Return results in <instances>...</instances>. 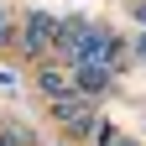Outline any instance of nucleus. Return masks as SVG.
<instances>
[{
  "mask_svg": "<svg viewBox=\"0 0 146 146\" xmlns=\"http://www.w3.org/2000/svg\"><path fill=\"white\" fill-rule=\"evenodd\" d=\"M36 84H42V94H47V99H68L73 89H78L63 68H42V73H36Z\"/></svg>",
  "mask_w": 146,
  "mask_h": 146,
  "instance_id": "nucleus-4",
  "label": "nucleus"
},
{
  "mask_svg": "<svg viewBox=\"0 0 146 146\" xmlns=\"http://www.w3.org/2000/svg\"><path fill=\"white\" fill-rule=\"evenodd\" d=\"M115 146H136V141H115Z\"/></svg>",
  "mask_w": 146,
  "mask_h": 146,
  "instance_id": "nucleus-6",
  "label": "nucleus"
},
{
  "mask_svg": "<svg viewBox=\"0 0 146 146\" xmlns=\"http://www.w3.org/2000/svg\"><path fill=\"white\" fill-rule=\"evenodd\" d=\"M0 42H11V16H5V5H0Z\"/></svg>",
  "mask_w": 146,
  "mask_h": 146,
  "instance_id": "nucleus-5",
  "label": "nucleus"
},
{
  "mask_svg": "<svg viewBox=\"0 0 146 146\" xmlns=\"http://www.w3.org/2000/svg\"><path fill=\"white\" fill-rule=\"evenodd\" d=\"M52 31H58V21H52V16H42V11L26 16V26H21V47H26V52H42L47 42H58Z\"/></svg>",
  "mask_w": 146,
  "mask_h": 146,
  "instance_id": "nucleus-3",
  "label": "nucleus"
},
{
  "mask_svg": "<svg viewBox=\"0 0 146 146\" xmlns=\"http://www.w3.org/2000/svg\"><path fill=\"white\" fill-rule=\"evenodd\" d=\"M52 110H58V120L68 125L73 136H84V131H94V110H89L84 99H52Z\"/></svg>",
  "mask_w": 146,
  "mask_h": 146,
  "instance_id": "nucleus-2",
  "label": "nucleus"
},
{
  "mask_svg": "<svg viewBox=\"0 0 146 146\" xmlns=\"http://www.w3.org/2000/svg\"><path fill=\"white\" fill-rule=\"evenodd\" d=\"M110 63H94V58H84V63H73V84L84 89V94H104L110 89Z\"/></svg>",
  "mask_w": 146,
  "mask_h": 146,
  "instance_id": "nucleus-1",
  "label": "nucleus"
}]
</instances>
